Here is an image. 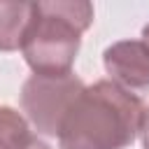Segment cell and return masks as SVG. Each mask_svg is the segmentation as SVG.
<instances>
[{
	"mask_svg": "<svg viewBox=\"0 0 149 149\" xmlns=\"http://www.w3.org/2000/svg\"><path fill=\"white\" fill-rule=\"evenodd\" d=\"M142 102L114 81L84 86L58 128L61 149H126L140 133Z\"/></svg>",
	"mask_w": 149,
	"mask_h": 149,
	"instance_id": "6da1fadb",
	"label": "cell"
},
{
	"mask_svg": "<svg viewBox=\"0 0 149 149\" xmlns=\"http://www.w3.org/2000/svg\"><path fill=\"white\" fill-rule=\"evenodd\" d=\"M93 23V5L84 0L33 2L21 51L35 74L72 72L81 33Z\"/></svg>",
	"mask_w": 149,
	"mask_h": 149,
	"instance_id": "7a4b0ae2",
	"label": "cell"
},
{
	"mask_svg": "<svg viewBox=\"0 0 149 149\" xmlns=\"http://www.w3.org/2000/svg\"><path fill=\"white\" fill-rule=\"evenodd\" d=\"M84 88V81L74 72L65 74H33L21 88V107L37 133L58 137L63 116L72 100Z\"/></svg>",
	"mask_w": 149,
	"mask_h": 149,
	"instance_id": "3957f363",
	"label": "cell"
},
{
	"mask_svg": "<svg viewBox=\"0 0 149 149\" xmlns=\"http://www.w3.org/2000/svg\"><path fill=\"white\" fill-rule=\"evenodd\" d=\"M102 63L107 74L121 88H149V47L140 40H121L105 49Z\"/></svg>",
	"mask_w": 149,
	"mask_h": 149,
	"instance_id": "277c9868",
	"label": "cell"
},
{
	"mask_svg": "<svg viewBox=\"0 0 149 149\" xmlns=\"http://www.w3.org/2000/svg\"><path fill=\"white\" fill-rule=\"evenodd\" d=\"M0 149H51L28 128V121L12 107H0Z\"/></svg>",
	"mask_w": 149,
	"mask_h": 149,
	"instance_id": "5b68a950",
	"label": "cell"
},
{
	"mask_svg": "<svg viewBox=\"0 0 149 149\" xmlns=\"http://www.w3.org/2000/svg\"><path fill=\"white\" fill-rule=\"evenodd\" d=\"M30 9L33 2H0V51H14L21 47Z\"/></svg>",
	"mask_w": 149,
	"mask_h": 149,
	"instance_id": "8992f818",
	"label": "cell"
},
{
	"mask_svg": "<svg viewBox=\"0 0 149 149\" xmlns=\"http://www.w3.org/2000/svg\"><path fill=\"white\" fill-rule=\"evenodd\" d=\"M140 137H142V147L149 149V107L142 109V121H140Z\"/></svg>",
	"mask_w": 149,
	"mask_h": 149,
	"instance_id": "52a82bcc",
	"label": "cell"
},
{
	"mask_svg": "<svg viewBox=\"0 0 149 149\" xmlns=\"http://www.w3.org/2000/svg\"><path fill=\"white\" fill-rule=\"evenodd\" d=\"M142 37H144V40H142V42H144V44H147V47H149V23H147V26H144V28H142Z\"/></svg>",
	"mask_w": 149,
	"mask_h": 149,
	"instance_id": "ba28073f",
	"label": "cell"
}]
</instances>
